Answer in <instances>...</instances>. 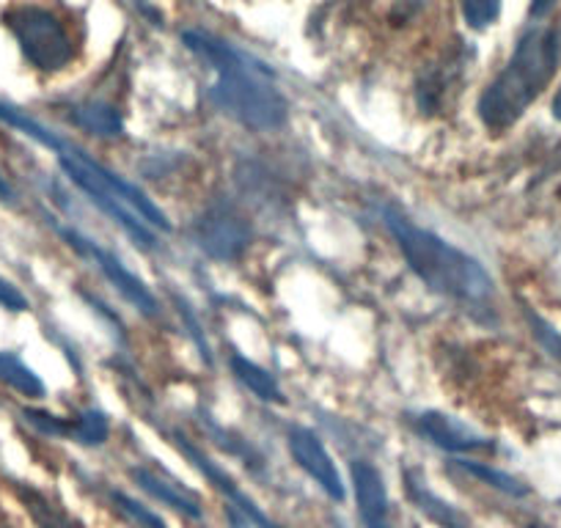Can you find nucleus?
I'll return each mask as SVG.
<instances>
[{"label": "nucleus", "mask_w": 561, "mask_h": 528, "mask_svg": "<svg viewBox=\"0 0 561 528\" xmlns=\"http://www.w3.org/2000/svg\"><path fill=\"white\" fill-rule=\"evenodd\" d=\"M388 229L399 242V251L408 259L410 271L427 284L433 292L460 300L473 311H488L493 303V278L488 276L482 264L462 253L460 248L449 245L433 231L419 229L410 220L388 213Z\"/></svg>", "instance_id": "f257e3e1"}, {"label": "nucleus", "mask_w": 561, "mask_h": 528, "mask_svg": "<svg viewBox=\"0 0 561 528\" xmlns=\"http://www.w3.org/2000/svg\"><path fill=\"white\" fill-rule=\"evenodd\" d=\"M185 42L218 72L213 96L220 111L251 129H278L287 122V100L273 85L267 69L204 34H185Z\"/></svg>", "instance_id": "f03ea898"}, {"label": "nucleus", "mask_w": 561, "mask_h": 528, "mask_svg": "<svg viewBox=\"0 0 561 528\" xmlns=\"http://www.w3.org/2000/svg\"><path fill=\"white\" fill-rule=\"evenodd\" d=\"M556 67H559V36L553 31L539 28L523 36L504 72L488 85L479 100V118L484 127L493 133L510 129L553 80Z\"/></svg>", "instance_id": "7ed1b4c3"}, {"label": "nucleus", "mask_w": 561, "mask_h": 528, "mask_svg": "<svg viewBox=\"0 0 561 528\" xmlns=\"http://www.w3.org/2000/svg\"><path fill=\"white\" fill-rule=\"evenodd\" d=\"M3 25L12 31L31 67L42 72H61L78 56L72 36L61 20L42 7H18L3 14Z\"/></svg>", "instance_id": "20e7f679"}, {"label": "nucleus", "mask_w": 561, "mask_h": 528, "mask_svg": "<svg viewBox=\"0 0 561 528\" xmlns=\"http://www.w3.org/2000/svg\"><path fill=\"white\" fill-rule=\"evenodd\" d=\"M191 234L193 242L218 262H237L253 240L251 223L231 207H213L198 215Z\"/></svg>", "instance_id": "39448f33"}, {"label": "nucleus", "mask_w": 561, "mask_h": 528, "mask_svg": "<svg viewBox=\"0 0 561 528\" xmlns=\"http://www.w3.org/2000/svg\"><path fill=\"white\" fill-rule=\"evenodd\" d=\"M61 234H64V240L75 248V251H80L85 259H91V262L100 267L102 276H105L107 282H111L113 287H116L118 292H122L124 298H127L129 303L140 311V314H147V317L160 314V306H158V300H154V295L149 292V287H144V282H140V278H135L116 256H111L107 251H102L100 245H94L89 237L78 234V231L61 229Z\"/></svg>", "instance_id": "423d86ee"}, {"label": "nucleus", "mask_w": 561, "mask_h": 528, "mask_svg": "<svg viewBox=\"0 0 561 528\" xmlns=\"http://www.w3.org/2000/svg\"><path fill=\"white\" fill-rule=\"evenodd\" d=\"M289 455L298 462L300 471L309 473L317 484H320L322 493L333 501H344L347 490H344L342 473H339L336 462H333L331 451L325 449V444L320 440V435L311 433L309 427H289L287 435Z\"/></svg>", "instance_id": "0eeeda50"}, {"label": "nucleus", "mask_w": 561, "mask_h": 528, "mask_svg": "<svg viewBox=\"0 0 561 528\" xmlns=\"http://www.w3.org/2000/svg\"><path fill=\"white\" fill-rule=\"evenodd\" d=\"M174 446L187 457V460H191L193 468H198V471L204 473V479H209V482H213V487L218 490V493L226 495V501H229L231 509L240 512L245 520H251L256 528H284V526H278V523H275L273 517L262 509V506H256V501H253L251 495L242 493V490L234 484V479H231L224 468L215 466V462L209 460V457L204 455L198 446H193L185 435L174 433Z\"/></svg>", "instance_id": "6e6552de"}, {"label": "nucleus", "mask_w": 561, "mask_h": 528, "mask_svg": "<svg viewBox=\"0 0 561 528\" xmlns=\"http://www.w3.org/2000/svg\"><path fill=\"white\" fill-rule=\"evenodd\" d=\"M415 433L449 455H471V451H493L495 444L484 435L473 433L460 418L440 411H424L415 416Z\"/></svg>", "instance_id": "1a4fd4ad"}, {"label": "nucleus", "mask_w": 561, "mask_h": 528, "mask_svg": "<svg viewBox=\"0 0 561 528\" xmlns=\"http://www.w3.org/2000/svg\"><path fill=\"white\" fill-rule=\"evenodd\" d=\"M133 479H135V484L144 490V493H149L154 501H160V504L171 506V509L180 512V515L187 517V520H202L204 517L198 495L191 493V490H187L180 479L169 477V473L160 471V468L135 466Z\"/></svg>", "instance_id": "9d476101"}, {"label": "nucleus", "mask_w": 561, "mask_h": 528, "mask_svg": "<svg viewBox=\"0 0 561 528\" xmlns=\"http://www.w3.org/2000/svg\"><path fill=\"white\" fill-rule=\"evenodd\" d=\"M350 477H353L355 504H358V515L364 526H380L388 517V490L382 482L380 471L371 462L355 460L350 466Z\"/></svg>", "instance_id": "9b49d317"}, {"label": "nucleus", "mask_w": 561, "mask_h": 528, "mask_svg": "<svg viewBox=\"0 0 561 528\" xmlns=\"http://www.w3.org/2000/svg\"><path fill=\"white\" fill-rule=\"evenodd\" d=\"M402 487L404 495H408L410 504L421 512V515L433 520L438 528H471L468 526V517L457 509L455 504L440 498L438 493L427 487V482L421 479L419 471H404L402 473Z\"/></svg>", "instance_id": "f8f14e48"}, {"label": "nucleus", "mask_w": 561, "mask_h": 528, "mask_svg": "<svg viewBox=\"0 0 561 528\" xmlns=\"http://www.w3.org/2000/svg\"><path fill=\"white\" fill-rule=\"evenodd\" d=\"M14 495L20 498V504L25 506V512L31 515V520L39 528H83L67 509L56 504V501L47 498L45 493H39L31 484H14Z\"/></svg>", "instance_id": "ddd939ff"}, {"label": "nucleus", "mask_w": 561, "mask_h": 528, "mask_svg": "<svg viewBox=\"0 0 561 528\" xmlns=\"http://www.w3.org/2000/svg\"><path fill=\"white\" fill-rule=\"evenodd\" d=\"M231 371H234L237 380L262 402H273V405H284V402H287L284 400V393H280L278 382H275V377L270 375L267 369L253 364V360H248L245 355H231Z\"/></svg>", "instance_id": "4468645a"}, {"label": "nucleus", "mask_w": 561, "mask_h": 528, "mask_svg": "<svg viewBox=\"0 0 561 528\" xmlns=\"http://www.w3.org/2000/svg\"><path fill=\"white\" fill-rule=\"evenodd\" d=\"M69 116H72V122L80 129H85V133L96 138H118L124 129L118 111H113L105 102H85V105L75 107Z\"/></svg>", "instance_id": "2eb2a0df"}, {"label": "nucleus", "mask_w": 561, "mask_h": 528, "mask_svg": "<svg viewBox=\"0 0 561 528\" xmlns=\"http://www.w3.org/2000/svg\"><path fill=\"white\" fill-rule=\"evenodd\" d=\"M0 382H7L9 388H14L23 397H31V400H42L47 393L42 377L12 353H0Z\"/></svg>", "instance_id": "dca6fc26"}, {"label": "nucleus", "mask_w": 561, "mask_h": 528, "mask_svg": "<svg viewBox=\"0 0 561 528\" xmlns=\"http://www.w3.org/2000/svg\"><path fill=\"white\" fill-rule=\"evenodd\" d=\"M455 466L460 468V471L471 473V477L479 479V482H482V484H490V487H493V490H501V493L512 495V498H523V495H528V487L520 482V479L510 477V473L499 471V468L484 466V462L466 460V457H457Z\"/></svg>", "instance_id": "f3484780"}, {"label": "nucleus", "mask_w": 561, "mask_h": 528, "mask_svg": "<svg viewBox=\"0 0 561 528\" xmlns=\"http://www.w3.org/2000/svg\"><path fill=\"white\" fill-rule=\"evenodd\" d=\"M0 122H7L9 127H14L18 133H25L28 138L39 141L42 147L53 149V152H56L58 144H61V138H58L56 133H50V129L42 127L39 122H34V118L25 116L23 111H18V107L9 105V102H3V100H0Z\"/></svg>", "instance_id": "a211bd4d"}, {"label": "nucleus", "mask_w": 561, "mask_h": 528, "mask_svg": "<svg viewBox=\"0 0 561 528\" xmlns=\"http://www.w3.org/2000/svg\"><path fill=\"white\" fill-rule=\"evenodd\" d=\"M111 433V422L102 411H85L72 418V429H69V440L80 446H100L107 440Z\"/></svg>", "instance_id": "6ab92c4d"}, {"label": "nucleus", "mask_w": 561, "mask_h": 528, "mask_svg": "<svg viewBox=\"0 0 561 528\" xmlns=\"http://www.w3.org/2000/svg\"><path fill=\"white\" fill-rule=\"evenodd\" d=\"M107 495H111V501L116 504V509L122 512L127 520H133L135 526H140V528H169V526H165L163 517L158 515V512H152L149 506L138 504V501L129 498V495L122 493V490H111Z\"/></svg>", "instance_id": "aec40b11"}, {"label": "nucleus", "mask_w": 561, "mask_h": 528, "mask_svg": "<svg viewBox=\"0 0 561 528\" xmlns=\"http://www.w3.org/2000/svg\"><path fill=\"white\" fill-rule=\"evenodd\" d=\"M462 14L473 31H484L499 20L501 0H462Z\"/></svg>", "instance_id": "412c9836"}, {"label": "nucleus", "mask_w": 561, "mask_h": 528, "mask_svg": "<svg viewBox=\"0 0 561 528\" xmlns=\"http://www.w3.org/2000/svg\"><path fill=\"white\" fill-rule=\"evenodd\" d=\"M23 416L31 427H36L45 435H53V438H69V429H72V418H58L47 411H36V408H25Z\"/></svg>", "instance_id": "4be33fe9"}, {"label": "nucleus", "mask_w": 561, "mask_h": 528, "mask_svg": "<svg viewBox=\"0 0 561 528\" xmlns=\"http://www.w3.org/2000/svg\"><path fill=\"white\" fill-rule=\"evenodd\" d=\"M0 306L7 311H25L28 309V300H25V295L18 287L0 278Z\"/></svg>", "instance_id": "5701e85b"}, {"label": "nucleus", "mask_w": 561, "mask_h": 528, "mask_svg": "<svg viewBox=\"0 0 561 528\" xmlns=\"http://www.w3.org/2000/svg\"><path fill=\"white\" fill-rule=\"evenodd\" d=\"M531 322H534V328H537V333H539V336H542V342H545V338H548V347H550V353H553V355H559V358H561V336H556V333L550 331V328L545 325V322H539L537 317H531Z\"/></svg>", "instance_id": "b1692460"}, {"label": "nucleus", "mask_w": 561, "mask_h": 528, "mask_svg": "<svg viewBox=\"0 0 561 528\" xmlns=\"http://www.w3.org/2000/svg\"><path fill=\"white\" fill-rule=\"evenodd\" d=\"M226 517H229V526L231 528H256L251 520H245V517H242L240 512L231 509V506H229V509H226Z\"/></svg>", "instance_id": "393cba45"}, {"label": "nucleus", "mask_w": 561, "mask_h": 528, "mask_svg": "<svg viewBox=\"0 0 561 528\" xmlns=\"http://www.w3.org/2000/svg\"><path fill=\"white\" fill-rule=\"evenodd\" d=\"M556 3H559V0H531V14L534 18H545Z\"/></svg>", "instance_id": "a878e982"}, {"label": "nucleus", "mask_w": 561, "mask_h": 528, "mask_svg": "<svg viewBox=\"0 0 561 528\" xmlns=\"http://www.w3.org/2000/svg\"><path fill=\"white\" fill-rule=\"evenodd\" d=\"M12 196H14V193H12V187H9V182L0 176V198H3V202H9Z\"/></svg>", "instance_id": "bb28decb"}, {"label": "nucleus", "mask_w": 561, "mask_h": 528, "mask_svg": "<svg viewBox=\"0 0 561 528\" xmlns=\"http://www.w3.org/2000/svg\"><path fill=\"white\" fill-rule=\"evenodd\" d=\"M553 116L561 122V89H559V94H556V100H553Z\"/></svg>", "instance_id": "cd10ccee"}, {"label": "nucleus", "mask_w": 561, "mask_h": 528, "mask_svg": "<svg viewBox=\"0 0 561 528\" xmlns=\"http://www.w3.org/2000/svg\"><path fill=\"white\" fill-rule=\"evenodd\" d=\"M369 528H391L388 523H380V526H369Z\"/></svg>", "instance_id": "c85d7f7f"}, {"label": "nucleus", "mask_w": 561, "mask_h": 528, "mask_svg": "<svg viewBox=\"0 0 561 528\" xmlns=\"http://www.w3.org/2000/svg\"><path fill=\"white\" fill-rule=\"evenodd\" d=\"M528 528H539V526H528Z\"/></svg>", "instance_id": "c756f323"}]
</instances>
